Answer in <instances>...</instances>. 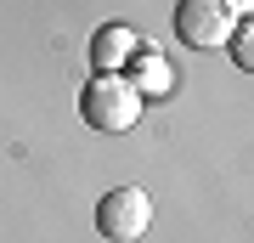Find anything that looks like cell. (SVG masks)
<instances>
[{"label": "cell", "instance_id": "obj_1", "mask_svg": "<svg viewBox=\"0 0 254 243\" xmlns=\"http://www.w3.org/2000/svg\"><path fill=\"white\" fill-rule=\"evenodd\" d=\"M141 108H147V102L136 96V85H130L125 74H96V80L79 90V119L91 130H102V136L130 130L141 119Z\"/></svg>", "mask_w": 254, "mask_h": 243}, {"label": "cell", "instance_id": "obj_5", "mask_svg": "<svg viewBox=\"0 0 254 243\" xmlns=\"http://www.w3.org/2000/svg\"><path fill=\"white\" fill-rule=\"evenodd\" d=\"M130 85H136L141 102H147V90H170L175 85L170 68H164V57H158V45H153V51H136V80H130Z\"/></svg>", "mask_w": 254, "mask_h": 243}, {"label": "cell", "instance_id": "obj_4", "mask_svg": "<svg viewBox=\"0 0 254 243\" xmlns=\"http://www.w3.org/2000/svg\"><path fill=\"white\" fill-rule=\"evenodd\" d=\"M136 51H141V40L130 34V28H96V40H91L96 74H119V68H125V57H136Z\"/></svg>", "mask_w": 254, "mask_h": 243}, {"label": "cell", "instance_id": "obj_6", "mask_svg": "<svg viewBox=\"0 0 254 243\" xmlns=\"http://www.w3.org/2000/svg\"><path fill=\"white\" fill-rule=\"evenodd\" d=\"M249 51H254V45H249V28H243V34H232V57H237L243 68H249Z\"/></svg>", "mask_w": 254, "mask_h": 243}, {"label": "cell", "instance_id": "obj_7", "mask_svg": "<svg viewBox=\"0 0 254 243\" xmlns=\"http://www.w3.org/2000/svg\"><path fill=\"white\" fill-rule=\"evenodd\" d=\"M220 6H226L232 17H237V11H249V0H220Z\"/></svg>", "mask_w": 254, "mask_h": 243}, {"label": "cell", "instance_id": "obj_2", "mask_svg": "<svg viewBox=\"0 0 254 243\" xmlns=\"http://www.w3.org/2000/svg\"><path fill=\"white\" fill-rule=\"evenodd\" d=\"M147 226H153V198L141 187H113L96 204V232L108 243H141Z\"/></svg>", "mask_w": 254, "mask_h": 243}, {"label": "cell", "instance_id": "obj_3", "mask_svg": "<svg viewBox=\"0 0 254 243\" xmlns=\"http://www.w3.org/2000/svg\"><path fill=\"white\" fill-rule=\"evenodd\" d=\"M175 34H181V45H192V51H209V45H226L237 34V17L220 0H181V6H175Z\"/></svg>", "mask_w": 254, "mask_h": 243}]
</instances>
